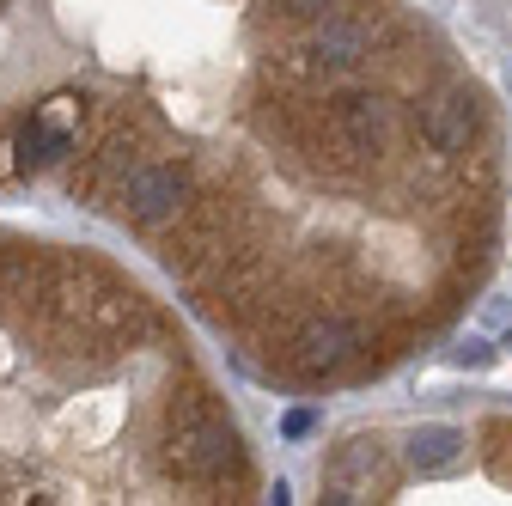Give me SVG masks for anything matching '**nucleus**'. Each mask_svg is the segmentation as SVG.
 <instances>
[{
	"instance_id": "1",
	"label": "nucleus",
	"mask_w": 512,
	"mask_h": 506,
	"mask_svg": "<svg viewBox=\"0 0 512 506\" xmlns=\"http://www.w3.org/2000/svg\"><path fill=\"white\" fill-rule=\"evenodd\" d=\"M177 433H171V458H177V470H189V476H202V482H214V476H226V470H238V433L220 421V415H183V421H171Z\"/></svg>"
},
{
	"instance_id": "2",
	"label": "nucleus",
	"mask_w": 512,
	"mask_h": 506,
	"mask_svg": "<svg viewBox=\"0 0 512 506\" xmlns=\"http://www.w3.org/2000/svg\"><path fill=\"white\" fill-rule=\"evenodd\" d=\"M183 202H189V171L183 165H141V171H128V183H122V208H128V220H141V226L177 220Z\"/></svg>"
},
{
	"instance_id": "3",
	"label": "nucleus",
	"mask_w": 512,
	"mask_h": 506,
	"mask_svg": "<svg viewBox=\"0 0 512 506\" xmlns=\"http://www.w3.org/2000/svg\"><path fill=\"white\" fill-rule=\"evenodd\" d=\"M476 104H482V98H476L470 86L445 92V104L427 116V135H433V147H439V153H464V147H470V135H476V116H482Z\"/></svg>"
},
{
	"instance_id": "4",
	"label": "nucleus",
	"mask_w": 512,
	"mask_h": 506,
	"mask_svg": "<svg viewBox=\"0 0 512 506\" xmlns=\"http://www.w3.org/2000/svg\"><path fill=\"white\" fill-rule=\"evenodd\" d=\"M336 129L348 147H384V135H391V104L384 98H348L336 110Z\"/></svg>"
},
{
	"instance_id": "5",
	"label": "nucleus",
	"mask_w": 512,
	"mask_h": 506,
	"mask_svg": "<svg viewBox=\"0 0 512 506\" xmlns=\"http://www.w3.org/2000/svg\"><path fill=\"white\" fill-rule=\"evenodd\" d=\"M354 354V324H311L305 336H299V366L305 372H330V366H342Z\"/></svg>"
},
{
	"instance_id": "6",
	"label": "nucleus",
	"mask_w": 512,
	"mask_h": 506,
	"mask_svg": "<svg viewBox=\"0 0 512 506\" xmlns=\"http://www.w3.org/2000/svg\"><path fill=\"white\" fill-rule=\"evenodd\" d=\"M458 458H464V427L433 421V427L409 433V464L415 470H445V464H458Z\"/></svg>"
},
{
	"instance_id": "7",
	"label": "nucleus",
	"mask_w": 512,
	"mask_h": 506,
	"mask_svg": "<svg viewBox=\"0 0 512 506\" xmlns=\"http://www.w3.org/2000/svg\"><path fill=\"white\" fill-rule=\"evenodd\" d=\"M61 153H68V135L49 129V122H25L19 129V171H37V165H49Z\"/></svg>"
},
{
	"instance_id": "8",
	"label": "nucleus",
	"mask_w": 512,
	"mask_h": 506,
	"mask_svg": "<svg viewBox=\"0 0 512 506\" xmlns=\"http://www.w3.org/2000/svg\"><path fill=\"white\" fill-rule=\"evenodd\" d=\"M317 49H324L330 61H360V49H366V31H360V25H324Z\"/></svg>"
},
{
	"instance_id": "9",
	"label": "nucleus",
	"mask_w": 512,
	"mask_h": 506,
	"mask_svg": "<svg viewBox=\"0 0 512 506\" xmlns=\"http://www.w3.org/2000/svg\"><path fill=\"white\" fill-rule=\"evenodd\" d=\"M452 360H458V366H488V360H494V348H488V342H464Z\"/></svg>"
},
{
	"instance_id": "10",
	"label": "nucleus",
	"mask_w": 512,
	"mask_h": 506,
	"mask_svg": "<svg viewBox=\"0 0 512 506\" xmlns=\"http://www.w3.org/2000/svg\"><path fill=\"white\" fill-rule=\"evenodd\" d=\"M281 7H287L293 19H324V13H330V0H281Z\"/></svg>"
},
{
	"instance_id": "11",
	"label": "nucleus",
	"mask_w": 512,
	"mask_h": 506,
	"mask_svg": "<svg viewBox=\"0 0 512 506\" xmlns=\"http://www.w3.org/2000/svg\"><path fill=\"white\" fill-rule=\"evenodd\" d=\"M281 433H287V439H305V433H311V415H305V409H293V415L281 421Z\"/></svg>"
}]
</instances>
